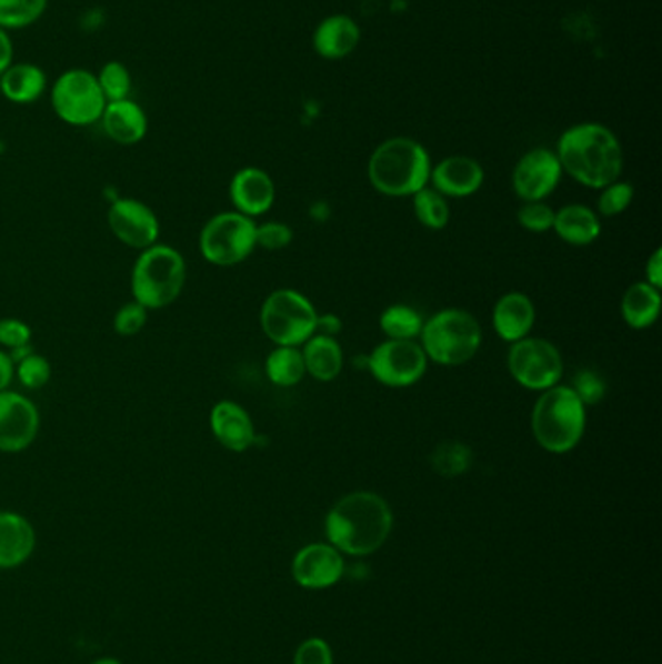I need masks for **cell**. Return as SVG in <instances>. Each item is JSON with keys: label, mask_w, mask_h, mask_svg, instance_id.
I'll return each mask as SVG.
<instances>
[{"label": "cell", "mask_w": 662, "mask_h": 664, "mask_svg": "<svg viewBox=\"0 0 662 664\" xmlns=\"http://www.w3.org/2000/svg\"><path fill=\"white\" fill-rule=\"evenodd\" d=\"M327 539L340 554L370 556L393 531V511L373 492H352L340 497L324 521Z\"/></svg>", "instance_id": "6da1fadb"}, {"label": "cell", "mask_w": 662, "mask_h": 664, "mask_svg": "<svg viewBox=\"0 0 662 664\" xmlns=\"http://www.w3.org/2000/svg\"><path fill=\"white\" fill-rule=\"evenodd\" d=\"M555 155L563 173L599 191L618 181L624 170L622 144L616 134L601 123L570 127L558 140Z\"/></svg>", "instance_id": "7a4b0ae2"}, {"label": "cell", "mask_w": 662, "mask_h": 664, "mask_svg": "<svg viewBox=\"0 0 662 664\" xmlns=\"http://www.w3.org/2000/svg\"><path fill=\"white\" fill-rule=\"evenodd\" d=\"M432 160L420 142L394 137L381 142L368 163V178L378 193L393 199L414 197L430 185Z\"/></svg>", "instance_id": "3957f363"}, {"label": "cell", "mask_w": 662, "mask_h": 664, "mask_svg": "<svg viewBox=\"0 0 662 664\" xmlns=\"http://www.w3.org/2000/svg\"><path fill=\"white\" fill-rule=\"evenodd\" d=\"M585 425L586 406L570 385L550 386L532 406L534 441L552 455H565L578 447L585 435Z\"/></svg>", "instance_id": "277c9868"}, {"label": "cell", "mask_w": 662, "mask_h": 664, "mask_svg": "<svg viewBox=\"0 0 662 664\" xmlns=\"http://www.w3.org/2000/svg\"><path fill=\"white\" fill-rule=\"evenodd\" d=\"M187 282L185 256L178 249L154 243L140 251L131 272L132 300L148 311L178 302Z\"/></svg>", "instance_id": "5b68a950"}, {"label": "cell", "mask_w": 662, "mask_h": 664, "mask_svg": "<svg viewBox=\"0 0 662 664\" xmlns=\"http://www.w3.org/2000/svg\"><path fill=\"white\" fill-rule=\"evenodd\" d=\"M418 339L428 362L457 368L478 354L482 346V326L469 311L449 308L424 321Z\"/></svg>", "instance_id": "8992f818"}, {"label": "cell", "mask_w": 662, "mask_h": 664, "mask_svg": "<svg viewBox=\"0 0 662 664\" xmlns=\"http://www.w3.org/2000/svg\"><path fill=\"white\" fill-rule=\"evenodd\" d=\"M315 305L309 298L290 290H274L261 308V329L277 346L301 348L317 329Z\"/></svg>", "instance_id": "52a82bcc"}, {"label": "cell", "mask_w": 662, "mask_h": 664, "mask_svg": "<svg viewBox=\"0 0 662 664\" xmlns=\"http://www.w3.org/2000/svg\"><path fill=\"white\" fill-rule=\"evenodd\" d=\"M254 232L253 218L243 217L235 210L220 212L210 218L199 235L202 259L223 269L243 263L257 249Z\"/></svg>", "instance_id": "ba28073f"}, {"label": "cell", "mask_w": 662, "mask_h": 664, "mask_svg": "<svg viewBox=\"0 0 662 664\" xmlns=\"http://www.w3.org/2000/svg\"><path fill=\"white\" fill-rule=\"evenodd\" d=\"M51 105L62 123L90 127L98 123L108 105L98 77L86 69H70L57 78L51 88Z\"/></svg>", "instance_id": "9c48e42d"}, {"label": "cell", "mask_w": 662, "mask_h": 664, "mask_svg": "<svg viewBox=\"0 0 662 664\" xmlns=\"http://www.w3.org/2000/svg\"><path fill=\"white\" fill-rule=\"evenodd\" d=\"M508 370L519 385L529 391H546L560 385L563 358L550 340L524 336L509 348Z\"/></svg>", "instance_id": "30bf717a"}, {"label": "cell", "mask_w": 662, "mask_h": 664, "mask_svg": "<svg viewBox=\"0 0 662 664\" xmlns=\"http://www.w3.org/2000/svg\"><path fill=\"white\" fill-rule=\"evenodd\" d=\"M428 363V355L418 340L387 339L373 348L365 368L381 385L407 389L424 378Z\"/></svg>", "instance_id": "8fae6325"}, {"label": "cell", "mask_w": 662, "mask_h": 664, "mask_svg": "<svg viewBox=\"0 0 662 664\" xmlns=\"http://www.w3.org/2000/svg\"><path fill=\"white\" fill-rule=\"evenodd\" d=\"M41 416L36 402L16 391L0 393V451L22 453L38 440Z\"/></svg>", "instance_id": "7c38bea8"}, {"label": "cell", "mask_w": 662, "mask_h": 664, "mask_svg": "<svg viewBox=\"0 0 662 664\" xmlns=\"http://www.w3.org/2000/svg\"><path fill=\"white\" fill-rule=\"evenodd\" d=\"M562 175V165L554 150L532 148L516 162L513 191L523 202L544 201L560 185Z\"/></svg>", "instance_id": "4fadbf2b"}, {"label": "cell", "mask_w": 662, "mask_h": 664, "mask_svg": "<svg viewBox=\"0 0 662 664\" xmlns=\"http://www.w3.org/2000/svg\"><path fill=\"white\" fill-rule=\"evenodd\" d=\"M108 225L123 245L139 251L158 243L162 232L154 210L137 199H117L109 207Z\"/></svg>", "instance_id": "5bb4252c"}, {"label": "cell", "mask_w": 662, "mask_h": 664, "mask_svg": "<svg viewBox=\"0 0 662 664\" xmlns=\"http://www.w3.org/2000/svg\"><path fill=\"white\" fill-rule=\"evenodd\" d=\"M293 580L305 588H327L344 575V560L332 544H309L301 549L292 564Z\"/></svg>", "instance_id": "9a60e30c"}, {"label": "cell", "mask_w": 662, "mask_h": 664, "mask_svg": "<svg viewBox=\"0 0 662 664\" xmlns=\"http://www.w3.org/2000/svg\"><path fill=\"white\" fill-rule=\"evenodd\" d=\"M430 183L445 199H467L484 185V170L469 155H449L432 165Z\"/></svg>", "instance_id": "2e32d148"}, {"label": "cell", "mask_w": 662, "mask_h": 664, "mask_svg": "<svg viewBox=\"0 0 662 664\" xmlns=\"http://www.w3.org/2000/svg\"><path fill=\"white\" fill-rule=\"evenodd\" d=\"M230 201L243 217H262L277 201V187L267 171L243 168L231 178Z\"/></svg>", "instance_id": "e0dca14e"}, {"label": "cell", "mask_w": 662, "mask_h": 664, "mask_svg": "<svg viewBox=\"0 0 662 664\" xmlns=\"http://www.w3.org/2000/svg\"><path fill=\"white\" fill-rule=\"evenodd\" d=\"M210 430L218 443L231 453H245L257 441L249 412L233 401H220L210 410Z\"/></svg>", "instance_id": "ac0fdd59"}, {"label": "cell", "mask_w": 662, "mask_h": 664, "mask_svg": "<svg viewBox=\"0 0 662 664\" xmlns=\"http://www.w3.org/2000/svg\"><path fill=\"white\" fill-rule=\"evenodd\" d=\"M492 321L498 336L513 344L516 340L531 336L532 326L536 323V310L529 295L509 292L493 305Z\"/></svg>", "instance_id": "d6986e66"}, {"label": "cell", "mask_w": 662, "mask_h": 664, "mask_svg": "<svg viewBox=\"0 0 662 664\" xmlns=\"http://www.w3.org/2000/svg\"><path fill=\"white\" fill-rule=\"evenodd\" d=\"M101 127L109 139L121 144L132 147L144 140L148 132V117L144 109L140 108L137 101L129 100L109 101L103 115Z\"/></svg>", "instance_id": "ffe728a7"}, {"label": "cell", "mask_w": 662, "mask_h": 664, "mask_svg": "<svg viewBox=\"0 0 662 664\" xmlns=\"http://www.w3.org/2000/svg\"><path fill=\"white\" fill-rule=\"evenodd\" d=\"M33 549L36 531L30 521L14 511H0V567L22 565Z\"/></svg>", "instance_id": "44dd1931"}, {"label": "cell", "mask_w": 662, "mask_h": 664, "mask_svg": "<svg viewBox=\"0 0 662 664\" xmlns=\"http://www.w3.org/2000/svg\"><path fill=\"white\" fill-rule=\"evenodd\" d=\"M552 230L565 243L575 248H585L599 240L602 232L601 218L585 204H568L563 209L555 210Z\"/></svg>", "instance_id": "7402d4cb"}, {"label": "cell", "mask_w": 662, "mask_h": 664, "mask_svg": "<svg viewBox=\"0 0 662 664\" xmlns=\"http://www.w3.org/2000/svg\"><path fill=\"white\" fill-rule=\"evenodd\" d=\"M360 43L358 23L344 14L329 16L317 26L313 47L324 59H342L352 53Z\"/></svg>", "instance_id": "603a6c76"}, {"label": "cell", "mask_w": 662, "mask_h": 664, "mask_svg": "<svg viewBox=\"0 0 662 664\" xmlns=\"http://www.w3.org/2000/svg\"><path fill=\"white\" fill-rule=\"evenodd\" d=\"M46 90V72L33 62H12L0 74V93L18 105L38 101Z\"/></svg>", "instance_id": "cb8c5ba5"}, {"label": "cell", "mask_w": 662, "mask_h": 664, "mask_svg": "<svg viewBox=\"0 0 662 664\" xmlns=\"http://www.w3.org/2000/svg\"><path fill=\"white\" fill-rule=\"evenodd\" d=\"M301 354H303L308 375L321 383H329L339 378L342 365H344L342 348H340L339 340L332 339V336L313 334L301 346Z\"/></svg>", "instance_id": "d4e9b609"}, {"label": "cell", "mask_w": 662, "mask_h": 664, "mask_svg": "<svg viewBox=\"0 0 662 664\" xmlns=\"http://www.w3.org/2000/svg\"><path fill=\"white\" fill-rule=\"evenodd\" d=\"M661 290L651 286L648 282H635L628 288L622 298V318L625 325L632 326L635 331H643L655 325L659 313H661Z\"/></svg>", "instance_id": "484cf974"}, {"label": "cell", "mask_w": 662, "mask_h": 664, "mask_svg": "<svg viewBox=\"0 0 662 664\" xmlns=\"http://www.w3.org/2000/svg\"><path fill=\"white\" fill-rule=\"evenodd\" d=\"M264 371L270 383L277 386H295L301 383V379L308 375L305 362L301 348L298 346H277L264 362Z\"/></svg>", "instance_id": "4316f807"}, {"label": "cell", "mask_w": 662, "mask_h": 664, "mask_svg": "<svg viewBox=\"0 0 662 664\" xmlns=\"http://www.w3.org/2000/svg\"><path fill=\"white\" fill-rule=\"evenodd\" d=\"M472 463H474V453L462 441H441L440 445H435L430 453L433 472L443 479L462 476L464 472H469Z\"/></svg>", "instance_id": "83f0119b"}, {"label": "cell", "mask_w": 662, "mask_h": 664, "mask_svg": "<svg viewBox=\"0 0 662 664\" xmlns=\"http://www.w3.org/2000/svg\"><path fill=\"white\" fill-rule=\"evenodd\" d=\"M379 326L385 334L387 339L391 340H417L424 326V318L420 311L404 305V303H394L389 305L381 318H379Z\"/></svg>", "instance_id": "f1b7e54d"}, {"label": "cell", "mask_w": 662, "mask_h": 664, "mask_svg": "<svg viewBox=\"0 0 662 664\" xmlns=\"http://www.w3.org/2000/svg\"><path fill=\"white\" fill-rule=\"evenodd\" d=\"M412 202H414V214H417L418 222L428 230L440 232L449 224V218H451L449 202L432 187L428 185L422 191H418L412 197Z\"/></svg>", "instance_id": "f546056e"}, {"label": "cell", "mask_w": 662, "mask_h": 664, "mask_svg": "<svg viewBox=\"0 0 662 664\" xmlns=\"http://www.w3.org/2000/svg\"><path fill=\"white\" fill-rule=\"evenodd\" d=\"M49 0H0V28L22 30L46 14Z\"/></svg>", "instance_id": "4dcf8cb0"}, {"label": "cell", "mask_w": 662, "mask_h": 664, "mask_svg": "<svg viewBox=\"0 0 662 664\" xmlns=\"http://www.w3.org/2000/svg\"><path fill=\"white\" fill-rule=\"evenodd\" d=\"M98 77V84H100L101 92L106 95V100L121 101L129 100L132 90L131 70L124 67L123 62L109 61L101 67Z\"/></svg>", "instance_id": "1f68e13d"}, {"label": "cell", "mask_w": 662, "mask_h": 664, "mask_svg": "<svg viewBox=\"0 0 662 664\" xmlns=\"http://www.w3.org/2000/svg\"><path fill=\"white\" fill-rule=\"evenodd\" d=\"M14 378H18L20 385L26 389L38 391V389H43L51 379V363L46 355L31 352L20 362L14 363Z\"/></svg>", "instance_id": "d6a6232c"}, {"label": "cell", "mask_w": 662, "mask_h": 664, "mask_svg": "<svg viewBox=\"0 0 662 664\" xmlns=\"http://www.w3.org/2000/svg\"><path fill=\"white\" fill-rule=\"evenodd\" d=\"M633 194H635V191H633L632 183L620 181V179L614 183H610V185L602 187L601 197L596 201V209H599L596 214L606 218L622 214L632 204Z\"/></svg>", "instance_id": "836d02e7"}, {"label": "cell", "mask_w": 662, "mask_h": 664, "mask_svg": "<svg viewBox=\"0 0 662 664\" xmlns=\"http://www.w3.org/2000/svg\"><path fill=\"white\" fill-rule=\"evenodd\" d=\"M570 389L573 393L578 394L579 401L583 402L585 406H594V404L604 401L606 391H609L606 381H604L601 373L589 370V368H583V370H579L573 375Z\"/></svg>", "instance_id": "e575fe53"}, {"label": "cell", "mask_w": 662, "mask_h": 664, "mask_svg": "<svg viewBox=\"0 0 662 664\" xmlns=\"http://www.w3.org/2000/svg\"><path fill=\"white\" fill-rule=\"evenodd\" d=\"M555 210L548 207L546 202H524L516 212V220L524 230L532 233H544L552 230L554 225Z\"/></svg>", "instance_id": "d590c367"}, {"label": "cell", "mask_w": 662, "mask_h": 664, "mask_svg": "<svg viewBox=\"0 0 662 664\" xmlns=\"http://www.w3.org/2000/svg\"><path fill=\"white\" fill-rule=\"evenodd\" d=\"M148 323V310L140 303H124L113 318V329L119 336H137Z\"/></svg>", "instance_id": "8d00e7d4"}, {"label": "cell", "mask_w": 662, "mask_h": 664, "mask_svg": "<svg viewBox=\"0 0 662 664\" xmlns=\"http://www.w3.org/2000/svg\"><path fill=\"white\" fill-rule=\"evenodd\" d=\"M292 240V228L284 222H264V224L257 225V232H254L257 248L267 249V251H280V249L288 248Z\"/></svg>", "instance_id": "74e56055"}, {"label": "cell", "mask_w": 662, "mask_h": 664, "mask_svg": "<svg viewBox=\"0 0 662 664\" xmlns=\"http://www.w3.org/2000/svg\"><path fill=\"white\" fill-rule=\"evenodd\" d=\"M31 329L28 323L20 319L2 318L0 319V348L12 352L16 348L30 346Z\"/></svg>", "instance_id": "f35d334b"}, {"label": "cell", "mask_w": 662, "mask_h": 664, "mask_svg": "<svg viewBox=\"0 0 662 664\" xmlns=\"http://www.w3.org/2000/svg\"><path fill=\"white\" fill-rule=\"evenodd\" d=\"M295 664H332V651L329 643L311 637L301 643L295 651Z\"/></svg>", "instance_id": "ab89813d"}, {"label": "cell", "mask_w": 662, "mask_h": 664, "mask_svg": "<svg viewBox=\"0 0 662 664\" xmlns=\"http://www.w3.org/2000/svg\"><path fill=\"white\" fill-rule=\"evenodd\" d=\"M645 282L651 286L662 288V249H655V253L649 256L645 264Z\"/></svg>", "instance_id": "60d3db41"}, {"label": "cell", "mask_w": 662, "mask_h": 664, "mask_svg": "<svg viewBox=\"0 0 662 664\" xmlns=\"http://www.w3.org/2000/svg\"><path fill=\"white\" fill-rule=\"evenodd\" d=\"M340 331H342V321H340L339 315L324 313V315H319V318H317L315 334H323V336H332V339H337Z\"/></svg>", "instance_id": "b9f144b4"}, {"label": "cell", "mask_w": 662, "mask_h": 664, "mask_svg": "<svg viewBox=\"0 0 662 664\" xmlns=\"http://www.w3.org/2000/svg\"><path fill=\"white\" fill-rule=\"evenodd\" d=\"M14 62V46L7 30L0 28V74Z\"/></svg>", "instance_id": "7bdbcfd3"}, {"label": "cell", "mask_w": 662, "mask_h": 664, "mask_svg": "<svg viewBox=\"0 0 662 664\" xmlns=\"http://www.w3.org/2000/svg\"><path fill=\"white\" fill-rule=\"evenodd\" d=\"M12 379H14V362L8 355L7 350L0 348V393L7 391L10 383H12Z\"/></svg>", "instance_id": "ee69618b"}, {"label": "cell", "mask_w": 662, "mask_h": 664, "mask_svg": "<svg viewBox=\"0 0 662 664\" xmlns=\"http://www.w3.org/2000/svg\"><path fill=\"white\" fill-rule=\"evenodd\" d=\"M80 23H82L88 31H98L101 28V23H103V14H101L100 10H90V12H86V14L82 16Z\"/></svg>", "instance_id": "f6af8a7d"}, {"label": "cell", "mask_w": 662, "mask_h": 664, "mask_svg": "<svg viewBox=\"0 0 662 664\" xmlns=\"http://www.w3.org/2000/svg\"><path fill=\"white\" fill-rule=\"evenodd\" d=\"M92 664H121L117 658H100V661H96Z\"/></svg>", "instance_id": "bcb514c9"}, {"label": "cell", "mask_w": 662, "mask_h": 664, "mask_svg": "<svg viewBox=\"0 0 662 664\" xmlns=\"http://www.w3.org/2000/svg\"><path fill=\"white\" fill-rule=\"evenodd\" d=\"M2 150H4V144H2V142H0V154H2Z\"/></svg>", "instance_id": "7dc6e473"}]
</instances>
